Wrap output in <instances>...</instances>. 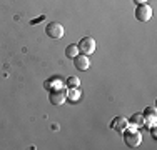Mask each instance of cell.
<instances>
[{"instance_id":"1","label":"cell","mask_w":157,"mask_h":150,"mask_svg":"<svg viewBox=\"0 0 157 150\" xmlns=\"http://www.w3.org/2000/svg\"><path fill=\"white\" fill-rule=\"evenodd\" d=\"M122 133H124V142H125L127 147H130V148H137V147L140 145V142H142V135H140V132L136 129V127H129V129H125Z\"/></svg>"},{"instance_id":"2","label":"cell","mask_w":157,"mask_h":150,"mask_svg":"<svg viewBox=\"0 0 157 150\" xmlns=\"http://www.w3.org/2000/svg\"><path fill=\"white\" fill-rule=\"evenodd\" d=\"M77 47H78V52H80V54L92 55L97 48V43L92 37H84V39H80V42L77 43Z\"/></svg>"},{"instance_id":"3","label":"cell","mask_w":157,"mask_h":150,"mask_svg":"<svg viewBox=\"0 0 157 150\" xmlns=\"http://www.w3.org/2000/svg\"><path fill=\"white\" fill-rule=\"evenodd\" d=\"M45 33L54 40H60L63 37V33H65V30H63L62 24H59V22H50L45 27Z\"/></svg>"},{"instance_id":"4","label":"cell","mask_w":157,"mask_h":150,"mask_svg":"<svg viewBox=\"0 0 157 150\" xmlns=\"http://www.w3.org/2000/svg\"><path fill=\"white\" fill-rule=\"evenodd\" d=\"M136 18L139 22H149L152 18V7L147 5V3L137 5V9H136Z\"/></svg>"},{"instance_id":"5","label":"cell","mask_w":157,"mask_h":150,"mask_svg":"<svg viewBox=\"0 0 157 150\" xmlns=\"http://www.w3.org/2000/svg\"><path fill=\"white\" fill-rule=\"evenodd\" d=\"M48 100H50L52 105H55V107H60L67 102V93L63 92V90H52L50 93H48Z\"/></svg>"},{"instance_id":"6","label":"cell","mask_w":157,"mask_h":150,"mask_svg":"<svg viewBox=\"0 0 157 150\" xmlns=\"http://www.w3.org/2000/svg\"><path fill=\"white\" fill-rule=\"evenodd\" d=\"M74 60V65H75L77 70H87L89 67H90V60H89V55H84V54H78Z\"/></svg>"},{"instance_id":"7","label":"cell","mask_w":157,"mask_h":150,"mask_svg":"<svg viewBox=\"0 0 157 150\" xmlns=\"http://www.w3.org/2000/svg\"><path fill=\"white\" fill-rule=\"evenodd\" d=\"M127 125H129V120L124 118V117H117V118H114V123H112V129L122 133V132H124V130L127 129Z\"/></svg>"},{"instance_id":"8","label":"cell","mask_w":157,"mask_h":150,"mask_svg":"<svg viewBox=\"0 0 157 150\" xmlns=\"http://www.w3.org/2000/svg\"><path fill=\"white\" fill-rule=\"evenodd\" d=\"M144 125H151V123H155V110L152 107H149V108H145V112L144 114Z\"/></svg>"},{"instance_id":"9","label":"cell","mask_w":157,"mask_h":150,"mask_svg":"<svg viewBox=\"0 0 157 150\" xmlns=\"http://www.w3.org/2000/svg\"><path fill=\"white\" fill-rule=\"evenodd\" d=\"M129 123H132L134 127H142L144 125V115L142 114H134L132 117H130Z\"/></svg>"},{"instance_id":"10","label":"cell","mask_w":157,"mask_h":150,"mask_svg":"<svg viewBox=\"0 0 157 150\" xmlns=\"http://www.w3.org/2000/svg\"><path fill=\"white\" fill-rule=\"evenodd\" d=\"M78 54H80V52H78V47H77V45H74V43H72V45H67L65 55H67L69 58H75Z\"/></svg>"},{"instance_id":"11","label":"cell","mask_w":157,"mask_h":150,"mask_svg":"<svg viewBox=\"0 0 157 150\" xmlns=\"http://www.w3.org/2000/svg\"><path fill=\"white\" fill-rule=\"evenodd\" d=\"M67 84H69L70 87H77V85L80 84V80H78L77 77H69V80H67Z\"/></svg>"},{"instance_id":"12","label":"cell","mask_w":157,"mask_h":150,"mask_svg":"<svg viewBox=\"0 0 157 150\" xmlns=\"http://www.w3.org/2000/svg\"><path fill=\"white\" fill-rule=\"evenodd\" d=\"M70 93H72V95H70V97H72V100H75L77 97H78V95H77L78 92H77V90H75V87H72V90H70Z\"/></svg>"},{"instance_id":"13","label":"cell","mask_w":157,"mask_h":150,"mask_svg":"<svg viewBox=\"0 0 157 150\" xmlns=\"http://www.w3.org/2000/svg\"><path fill=\"white\" fill-rule=\"evenodd\" d=\"M134 2H136L137 5H142V3H147V0H134Z\"/></svg>"}]
</instances>
